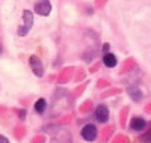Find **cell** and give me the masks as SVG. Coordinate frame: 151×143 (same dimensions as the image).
<instances>
[{"label":"cell","mask_w":151,"mask_h":143,"mask_svg":"<svg viewBox=\"0 0 151 143\" xmlns=\"http://www.w3.org/2000/svg\"><path fill=\"white\" fill-rule=\"evenodd\" d=\"M0 143H9V140H8L5 136H2V134H0Z\"/></svg>","instance_id":"11"},{"label":"cell","mask_w":151,"mask_h":143,"mask_svg":"<svg viewBox=\"0 0 151 143\" xmlns=\"http://www.w3.org/2000/svg\"><path fill=\"white\" fill-rule=\"evenodd\" d=\"M109 47H110V45H109V44H107V42H106V44H104V45H103V50H104V53H106V51H107V50H109Z\"/></svg>","instance_id":"13"},{"label":"cell","mask_w":151,"mask_h":143,"mask_svg":"<svg viewBox=\"0 0 151 143\" xmlns=\"http://www.w3.org/2000/svg\"><path fill=\"white\" fill-rule=\"evenodd\" d=\"M23 20H24L23 26H20L18 30H17V35H18V36H26V35L30 32V29L33 27V23H35V20H33V12L29 11V9H24V12H23Z\"/></svg>","instance_id":"1"},{"label":"cell","mask_w":151,"mask_h":143,"mask_svg":"<svg viewBox=\"0 0 151 143\" xmlns=\"http://www.w3.org/2000/svg\"><path fill=\"white\" fill-rule=\"evenodd\" d=\"M127 94H129V97H130L133 101H136V102L142 101V98H144L142 90L137 87V86H129V87H127Z\"/></svg>","instance_id":"6"},{"label":"cell","mask_w":151,"mask_h":143,"mask_svg":"<svg viewBox=\"0 0 151 143\" xmlns=\"http://www.w3.org/2000/svg\"><path fill=\"white\" fill-rule=\"evenodd\" d=\"M103 63H104V66H107V68H115L116 63H118V59H116L115 54H112V53H104Z\"/></svg>","instance_id":"8"},{"label":"cell","mask_w":151,"mask_h":143,"mask_svg":"<svg viewBox=\"0 0 151 143\" xmlns=\"http://www.w3.org/2000/svg\"><path fill=\"white\" fill-rule=\"evenodd\" d=\"M35 12L38 15H42V17L50 15V12H52V3H50L48 0H40V2L35 5Z\"/></svg>","instance_id":"3"},{"label":"cell","mask_w":151,"mask_h":143,"mask_svg":"<svg viewBox=\"0 0 151 143\" xmlns=\"http://www.w3.org/2000/svg\"><path fill=\"white\" fill-rule=\"evenodd\" d=\"M29 65H30V68H32V71H33V74H35L36 77H42V75H44V66H42L40 57L30 56V57H29Z\"/></svg>","instance_id":"4"},{"label":"cell","mask_w":151,"mask_h":143,"mask_svg":"<svg viewBox=\"0 0 151 143\" xmlns=\"http://www.w3.org/2000/svg\"><path fill=\"white\" fill-rule=\"evenodd\" d=\"M45 110H47V101L44 98H40V99L35 102V112L38 114H44Z\"/></svg>","instance_id":"9"},{"label":"cell","mask_w":151,"mask_h":143,"mask_svg":"<svg viewBox=\"0 0 151 143\" xmlns=\"http://www.w3.org/2000/svg\"><path fill=\"white\" fill-rule=\"evenodd\" d=\"M142 140H144L145 143H151V129H150V131H147V133L142 136Z\"/></svg>","instance_id":"10"},{"label":"cell","mask_w":151,"mask_h":143,"mask_svg":"<svg viewBox=\"0 0 151 143\" xmlns=\"http://www.w3.org/2000/svg\"><path fill=\"white\" fill-rule=\"evenodd\" d=\"M147 127V121L144 118H133L129 128L132 129V131H142V129Z\"/></svg>","instance_id":"7"},{"label":"cell","mask_w":151,"mask_h":143,"mask_svg":"<svg viewBox=\"0 0 151 143\" xmlns=\"http://www.w3.org/2000/svg\"><path fill=\"white\" fill-rule=\"evenodd\" d=\"M95 119L98 121V122H101V124H104V122H107L109 121V109L104 106V104H100V106L95 109Z\"/></svg>","instance_id":"5"},{"label":"cell","mask_w":151,"mask_h":143,"mask_svg":"<svg viewBox=\"0 0 151 143\" xmlns=\"http://www.w3.org/2000/svg\"><path fill=\"white\" fill-rule=\"evenodd\" d=\"M0 53H2V47H0Z\"/></svg>","instance_id":"14"},{"label":"cell","mask_w":151,"mask_h":143,"mask_svg":"<svg viewBox=\"0 0 151 143\" xmlns=\"http://www.w3.org/2000/svg\"><path fill=\"white\" fill-rule=\"evenodd\" d=\"M82 137L86 140V142H94L97 137H98V129H97V127L95 125H92V124H88V125H85L83 128H82Z\"/></svg>","instance_id":"2"},{"label":"cell","mask_w":151,"mask_h":143,"mask_svg":"<svg viewBox=\"0 0 151 143\" xmlns=\"http://www.w3.org/2000/svg\"><path fill=\"white\" fill-rule=\"evenodd\" d=\"M18 116H20V118L23 119L24 116H26V110H20V112H18Z\"/></svg>","instance_id":"12"}]
</instances>
